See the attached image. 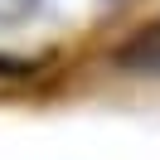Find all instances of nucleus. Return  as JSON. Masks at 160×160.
<instances>
[{"mask_svg":"<svg viewBox=\"0 0 160 160\" xmlns=\"http://www.w3.org/2000/svg\"><path fill=\"white\" fill-rule=\"evenodd\" d=\"M117 63L126 73H146V78H160V20L146 24L141 34H131L117 49Z\"/></svg>","mask_w":160,"mask_h":160,"instance_id":"f257e3e1","label":"nucleus"}]
</instances>
